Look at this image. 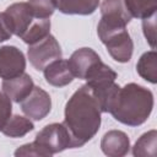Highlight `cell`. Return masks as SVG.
Instances as JSON below:
<instances>
[{"label":"cell","mask_w":157,"mask_h":157,"mask_svg":"<svg viewBox=\"0 0 157 157\" xmlns=\"http://www.w3.org/2000/svg\"><path fill=\"white\" fill-rule=\"evenodd\" d=\"M101 105L92 90L83 85L66 102L64 124L67 128L74 148L81 147L98 132L101 126Z\"/></svg>","instance_id":"1"},{"label":"cell","mask_w":157,"mask_h":157,"mask_svg":"<svg viewBox=\"0 0 157 157\" xmlns=\"http://www.w3.org/2000/svg\"><path fill=\"white\" fill-rule=\"evenodd\" d=\"M153 109V94L150 90L137 83H128L119 87L112 98L108 112L115 120L128 126H139L151 115Z\"/></svg>","instance_id":"2"},{"label":"cell","mask_w":157,"mask_h":157,"mask_svg":"<svg viewBox=\"0 0 157 157\" xmlns=\"http://www.w3.org/2000/svg\"><path fill=\"white\" fill-rule=\"evenodd\" d=\"M97 34L115 61L128 63L131 59L134 44L126 25L101 18L97 26Z\"/></svg>","instance_id":"3"},{"label":"cell","mask_w":157,"mask_h":157,"mask_svg":"<svg viewBox=\"0 0 157 157\" xmlns=\"http://www.w3.org/2000/svg\"><path fill=\"white\" fill-rule=\"evenodd\" d=\"M49 156L59 153L66 148H74L72 137L64 123H53L45 125L34 140Z\"/></svg>","instance_id":"4"},{"label":"cell","mask_w":157,"mask_h":157,"mask_svg":"<svg viewBox=\"0 0 157 157\" xmlns=\"http://www.w3.org/2000/svg\"><path fill=\"white\" fill-rule=\"evenodd\" d=\"M61 48L54 36L48 34L42 40L31 44L27 52L29 63L36 70H44L47 65L61 58Z\"/></svg>","instance_id":"5"},{"label":"cell","mask_w":157,"mask_h":157,"mask_svg":"<svg viewBox=\"0 0 157 157\" xmlns=\"http://www.w3.org/2000/svg\"><path fill=\"white\" fill-rule=\"evenodd\" d=\"M21 109L28 118L33 120H42L52 109L50 96L43 88L34 86L31 93L21 101Z\"/></svg>","instance_id":"6"},{"label":"cell","mask_w":157,"mask_h":157,"mask_svg":"<svg viewBox=\"0 0 157 157\" xmlns=\"http://www.w3.org/2000/svg\"><path fill=\"white\" fill-rule=\"evenodd\" d=\"M26 58L23 53L13 45L0 48V78L7 80L25 72Z\"/></svg>","instance_id":"7"},{"label":"cell","mask_w":157,"mask_h":157,"mask_svg":"<svg viewBox=\"0 0 157 157\" xmlns=\"http://www.w3.org/2000/svg\"><path fill=\"white\" fill-rule=\"evenodd\" d=\"M5 13L9 18L12 33L20 38L36 20L27 2H15L5 10Z\"/></svg>","instance_id":"8"},{"label":"cell","mask_w":157,"mask_h":157,"mask_svg":"<svg viewBox=\"0 0 157 157\" xmlns=\"http://www.w3.org/2000/svg\"><path fill=\"white\" fill-rule=\"evenodd\" d=\"M99 60H101L99 55L93 49L80 48L71 54L70 59L67 60V64L70 66V70H71L74 77L85 80L90 69Z\"/></svg>","instance_id":"9"},{"label":"cell","mask_w":157,"mask_h":157,"mask_svg":"<svg viewBox=\"0 0 157 157\" xmlns=\"http://www.w3.org/2000/svg\"><path fill=\"white\" fill-rule=\"evenodd\" d=\"M2 92L13 102L21 103L33 90L34 83L28 74H21L20 76L4 80L1 83Z\"/></svg>","instance_id":"10"},{"label":"cell","mask_w":157,"mask_h":157,"mask_svg":"<svg viewBox=\"0 0 157 157\" xmlns=\"http://www.w3.org/2000/svg\"><path fill=\"white\" fill-rule=\"evenodd\" d=\"M101 148L105 156L121 157L129 152L130 140L124 131L109 130L101 140Z\"/></svg>","instance_id":"11"},{"label":"cell","mask_w":157,"mask_h":157,"mask_svg":"<svg viewBox=\"0 0 157 157\" xmlns=\"http://www.w3.org/2000/svg\"><path fill=\"white\" fill-rule=\"evenodd\" d=\"M45 81L55 87H64L72 82L74 75L70 70V66L67 64V60L58 59L47 65L43 70Z\"/></svg>","instance_id":"12"},{"label":"cell","mask_w":157,"mask_h":157,"mask_svg":"<svg viewBox=\"0 0 157 157\" xmlns=\"http://www.w3.org/2000/svg\"><path fill=\"white\" fill-rule=\"evenodd\" d=\"M53 4L66 15H91L97 10L99 0H53Z\"/></svg>","instance_id":"13"},{"label":"cell","mask_w":157,"mask_h":157,"mask_svg":"<svg viewBox=\"0 0 157 157\" xmlns=\"http://www.w3.org/2000/svg\"><path fill=\"white\" fill-rule=\"evenodd\" d=\"M101 13L102 18L120 21L125 25H128L132 18L124 0H103L101 5Z\"/></svg>","instance_id":"14"},{"label":"cell","mask_w":157,"mask_h":157,"mask_svg":"<svg viewBox=\"0 0 157 157\" xmlns=\"http://www.w3.org/2000/svg\"><path fill=\"white\" fill-rule=\"evenodd\" d=\"M136 71L144 80L151 83H156L157 82V53L155 50L144 53L136 64Z\"/></svg>","instance_id":"15"},{"label":"cell","mask_w":157,"mask_h":157,"mask_svg":"<svg viewBox=\"0 0 157 157\" xmlns=\"http://www.w3.org/2000/svg\"><path fill=\"white\" fill-rule=\"evenodd\" d=\"M33 129L34 125L28 118H25L22 115H12L9 118L0 131L10 137H22Z\"/></svg>","instance_id":"16"},{"label":"cell","mask_w":157,"mask_h":157,"mask_svg":"<svg viewBox=\"0 0 157 157\" xmlns=\"http://www.w3.org/2000/svg\"><path fill=\"white\" fill-rule=\"evenodd\" d=\"M135 157H156L157 155V131L150 130L140 136L132 147Z\"/></svg>","instance_id":"17"},{"label":"cell","mask_w":157,"mask_h":157,"mask_svg":"<svg viewBox=\"0 0 157 157\" xmlns=\"http://www.w3.org/2000/svg\"><path fill=\"white\" fill-rule=\"evenodd\" d=\"M50 32V20L49 18H36L28 29L23 33L21 39L26 44H34L43 38H45Z\"/></svg>","instance_id":"18"},{"label":"cell","mask_w":157,"mask_h":157,"mask_svg":"<svg viewBox=\"0 0 157 157\" xmlns=\"http://www.w3.org/2000/svg\"><path fill=\"white\" fill-rule=\"evenodd\" d=\"M126 9L132 17L146 18L157 10V0H124Z\"/></svg>","instance_id":"19"},{"label":"cell","mask_w":157,"mask_h":157,"mask_svg":"<svg viewBox=\"0 0 157 157\" xmlns=\"http://www.w3.org/2000/svg\"><path fill=\"white\" fill-rule=\"evenodd\" d=\"M27 4L36 18H49L55 10L53 0H28Z\"/></svg>","instance_id":"20"},{"label":"cell","mask_w":157,"mask_h":157,"mask_svg":"<svg viewBox=\"0 0 157 157\" xmlns=\"http://www.w3.org/2000/svg\"><path fill=\"white\" fill-rule=\"evenodd\" d=\"M142 29H144V34H145L147 43L151 45L152 49H155L156 47V13L146 18H142Z\"/></svg>","instance_id":"21"},{"label":"cell","mask_w":157,"mask_h":157,"mask_svg":"<svg viewBox=\"0 0 157 157\" xmlns=\"http://www.w3.org/2000/svg\"><path fill=\"white\" fill-rule=\"evenodd\" d=\"M15 156H49L36 141L20 146L15 151Z\"/></svg>","instance_id":"22"},{"label":"cell","mask_w":157,"mask_h":157,"mask_svg":"<svg viewBox=\"0 0 157 157\" xmlns=\"http://www.w3.org/2000/svg\"><path fill=\"white\" fill-rule=\"evenodd\" d=\"M11 112H12L11 99L4 92L0 91V130L11 117Z\"/></svg>","instance_id":"23"},{"label":"cell","mask_w":157,"mask_h":157,"mask_svg":"<svg viewBox=\"0 0 157 157\" xmlns=\"http://www.w3.org/2000/svg\"><path fill=\"white\" fill-rule=\"evenodd\" d=\"M12 29L9 22V18L5 12H0V42H5L11 38Z\"/></svg>","instance_id":"24"}]
</instances>
